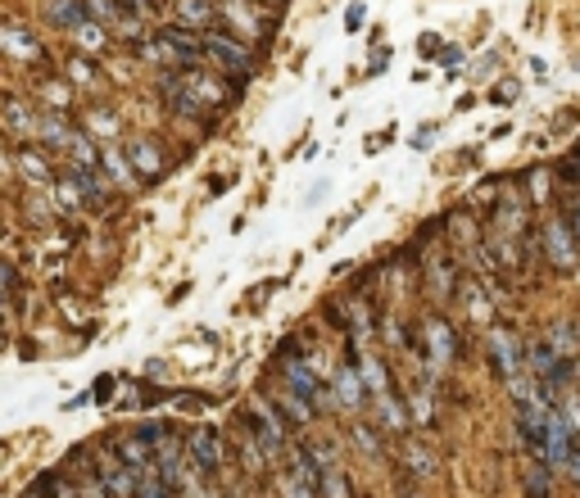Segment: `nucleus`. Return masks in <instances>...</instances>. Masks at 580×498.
Masks as SVG:
<instances>
[{
  "label": "nucleus",
  "instance_id": "nucleus-1",
  "mask_svg": "<svg viewBox=\"0 0 580 498\" xmlns=\"http://www.w3.org/2000/svg\"><path fill=\"white\" fill-rule=\"evenodd\" d=\"M204 55L209 59H218V68L223 73H236V78H245L250 73V50L245 46H236V41H227V37H204Z\"/></svg>",
  "mask_w": 580,
  "mask_h": 498
},
{
  "label": "nucleus",
  "instance_id": "nucleus-2",
  "mask_svg": "<svg viewBox=\"0 0 580 498\" xmlns=\"http://www.w3.org/2000/svg\"><path fill=\"white\" fill-rule=\"evenodd\" d=\"M223 14L241 37H268V28H272V14H259V10H250V5H236V0H223Z\"/></svg>",
  "mask_w": 580,
  "mask_h": 498
},
{
  "label": "nucleus",
  "instance_id": "nucleus-3",
  "mask_svg": "<svg viewBox=\"0 0 580 498\" xmlns=\"http://www.w3.org/2000/svg\"><path fill=\"white\" fill-rule=\"evenodd\" d=\"M567 431H571L567 417L549 408V412H544V458H549L553 467H567V462H571V453H567Z\"/></svg>",
  "mask_w": 580,
  "mask_h": 498
},
{
  "label": "nucleus",
  "instance_id": "nucleus-4",
  "mask_svg": "<svg viewBox=\"0 0 580 498\" xmlns=\"http://www.w3.org/2000/svg\"><path fill=\"white\" fill-rule=\"evenodd\" d=\"M571 223H549V232H544V254L553 258V267H562V272H571L576 267V245H571Z\"/></svg>",
  "mask_w": 580,
  "mask_h": 498
},
{
  "label": "nucleus",
  "instance_id": "nucleus-5",
  "mask_svg": "<svg viewBox=\"0 0 580 498\" xmlns=\"http://www.w3.org/2000/svg\"><path fill=\"white\" fill-rule=\"evenodd\" d=\"M5 50H10V59L14 63H46V50H41V41L28 32V28H5Z\"/></svg>",
  "mask_w": 580,
  "mask_h": 498
},
{
  "label": "nucleus",
  "instance_id": "nucleus-6",
  "mask_svg": "<svg viewBox=\"0 0 580 498\" xmlns=\"http://www.w3.org/2000/svg\"><path fill=\"white\" fill-rule=\"evenodd\" d=\"M46 23H50V28L78 32V28L91 23V19H87V5H82V0H46Z\"/></svg>",
  "mask_w": 580,
  "mask_h": 498
},
{
  "label": "nucleus",
  "instance_id": "nucleus-7",
  "mask_svg": "<svg viewBox=\"0 0 580 498\" xmlns=\"http://www.w3.org/2000/svg\"><path fill=\"white\" fill-rule=\"evenodd\" d=\"M127 159H132V168L145 181H159L164 177V159H159V150L150 146V140H127Z\"/></svg>",
  "mask_w": 580,
  "mask_h": 498
},
{
  "label": "nucleus",
  "instance_id": "nucleus-8",
  "mask_svg": "<svg viewBox=\"0 0 580 498\" xmlns=\"http://www.w3.org/2000/svg\"><path fill=\"white\" fill-rule=\"evenodd\" d=\"M191 458H195L200 471H213L218 458H223V440H218L213 431H195V435H191Z\"/></svg>",
  "mask_w": 580,
  "mask_h": 498
},
{
  "label": "nucleus",
  "instance_id": "nucleus-9",
  "mask_svg": "<svg viewBox=\"0 0 580 498\" xmlns=\"http://www.w3.org/2000/svg\"><path fill=\"white\" fill-rule=\"evenodd\" d=\"M14 164H19L23 181H37V186H46V181H50V164H46L41 155H32L28 146H14Z\"/></svg>",
  "mask_w": 580,
  "mask_h": 498
},
{
  "label": "nucleus",
  "instance_id": "nucleus-10",
  "mask_svg": "<svg viewBox=\"0 0 580 498\" xmlns=\"http://www.w3.org/2000/svg\"><path fill=\"white\" fill-rule=\"evenodd\" d=\"M5 118H10V136H23V131H37V114L28 109V100H19V96H10L5 100Z\"/></svg>",
  "mask_w": 580,
  "mask_h": 498
},
{
  "label": "nucleus",
  "instance_id": "nucleus-11",
  "mask_svg": "<svg viewBox=\"0 0 580 498\" xmlns=\"http://www.w3.org/2000/svg\"><path fill=\"white\" fill-rule=\"evenodd\" d=\"M37 131L50 140V146H72V140H78V131H72L64 118H55V114H46V118L37 122Z\"/></svg>",
  "mask_w": 580,
  "mask_h": 498
},
{
  "label": "nucleus",
  "instance_id": "nucleus-12",
  "mask_svg": "<svg viewBox=\"0 0 580 498\" xmlns=\"http://www.w3.org/2000/svg\"><path fill=\"white\" fill-rule=\"evenodd\" d=\"M286 376H290V385H295V399H300V403H309V399L318 394V381H313V372H309L304 363H290Z\"/></svg>",
  "mask_w": 580,
  "mask_h": 498
},
{
  "label": "nucleus",
  "instance_id": "nucleus-13",
  "mask_svg": "<svg viewBox=\"0 0 580 498\" xmlns=\"http://www.w3.org/2000/svg\"><path fill=\"white\" fill-rule=\"evenodd\" d=\"M431 349H435V359H440V363L454 359V335H449V326L440 317H431Z\"/></svg>",
  "mask_w": 580,
  "mask_h": 498
},
{
  "label": "nucleus",
  "instance_id": "nucleus-14",
  "mask_svg": "<svg viewBox=\"0 0 580 498\" xmlns=\"http://www.w3.org/2000/svg\"><path fill=\"white\" fill-rule=\"evenodd\" d=\"M68 155H72V168H100V159H96V150H91V136L87 131H78V140L68 146Z\"/></svg>",
  "mask_w": 580,
  "mask_h": 498
},
{
  "label": "nucleus",
  "instance_id": "nucleus-15",
  "mask_svg": "<svg viewBox=\"0 0 580 498\" xmlns=\"http://www.w3.org/2000/svg\"><path fill=\"white\" fill-rule=\"evenodd\" d=\"M68 181H72V186H78V190H82V195H87V199H100V195H105V190H100V181H96V173H91V168H68Z\"/></svg>",
  "mask_w": 580,
  "mask_h": 498
},
{
  "label": "nucleus",
  "instance_id": "nucleus-16",
  "mask_svg": "<svg viewBox=\"0 0 580 498\" xmlns=\"http://www.w3.org/2000/svg\"><path fill=\"white\" fill-rule=\"evenodd\" d=\"M72 37H78L87 50H100V46H109V28H100V23H82V28L72 32Z\"/></svg>",
  "mask_w": 580,
  "mask_h": 498
},
{
  "label": "nucleus",
  "instance_id": "nucleus-17",
  "mask_svg": "<svg viewBox=\"0 0 580 498\" xmlns=\"http://www.w3.org/2000/svg\"><path fill=\"white\" fill-rule=\"evenodd\" d=\"M494 349H499V363L513 372L517 367V340L513 335H503V331H494Z\"/></svg>",
  "mask_w": 580,
  "mask_h": 498
},
{
  "label": "nucleus",
  "instance_id": "nucleus-18",
  "mask_svg": "<svg viewBox=\"0 0 580 498\" xmlns=\"http://www.w3.org/2000/svg\"><path fill=\"white\" fill-rule=\"evenodd\" d=\"M82 5H87V19H91V23H114V19H118L114 0H82Z\"/></svg>",
  "mask_w": 580,
  "mask_h": 498
},
{
  "label": "nucleus",
  "instance_id": "nucleus-19",
  "mask_svg": "<svg viewBox=\"0 0 580 498\" xmlns=\"http://www.w3.org/2000/svg\"><path fill=\"white\" fill-rule=\"evenodd\" d=\"M177 14H182L186 23H195V28H200V23H209V14H213V10L204 5V0H182V5H177Z\"/></svg>",
  "mask_w": 580,
  "mask_h": 498
},
{
  "label": "nucleus",
  "instance_id": "nucleus-20",
  "mask_svg": "<svg viewBox=\"0 0 580 498\" xmlns=\"http://www.w3.org/2000/svg\"><path fill=\"white\" fill-rule=\"evenodd\" d=\"M68 78H78V82H96L91 59H87V55H72V59H68Z\"/></svg>",
  "mask_w": 580,
  "mask_h": 498
},
{
  "label": "nucleus",
  "instance_id": "nucleus-21",
  "mask_svg": "<svg viewBox=\"0 0 580 498\" xmlns=\"http://www.w3.org/2000/svg\"><path fill=\"white\" fill-rule=\"evenodd\" d=\"M105 168L114 173V181H118V186H132V168L118 159V150H105Z\"/></svg>",
  "mask_w": 580,
  "mask_h": 498
},
{
  "label": "nucleus",
  "instance_id": "nucleus-22",
  "mask_svg": "<svg viewBox=\"0 0 580 498\" xmlns=\"http://www.w3.org/2000/svg\"><path fill=\"white\" fill-rule=\"evenodd\" d=\"M91 127L100 131V140H114V131H118V122H114L105 109H96V114H91Z\"/></svg>",
  "mask_w": 580,
  "mask_h": 498
},
{
  "label": "nucleus",
  "instance_id": "nucleus-23",
  "mask_svg": "<svg viewBox=\"0 0 580 498\" xmlns=\"http://www.w3.org/2000/svg\"><path fill=\"white\" fill-rule=\"evenodd\" d=\"M41 91H46L50 109H68V100H72V91H64V87H41Z\"/></svg>",
  "mask_w": 580,
  "mask_h": 498
},
{
  "label": "nucleus",
  "instance_id": "nucleus-24",
  "mask_svg": "<svg viewBox=\"0 0 580 498\" xmlns=\"http://www.w3.org/2000/svg\"><path fill=\"white\" fill-rule=\"evenodd\" d=\"M340 399H345V403H358V376H354V372L340 376Z\"/></svg>",
  "mask_w": 580,
  "mask_h": 498
},
{
  "label": "nucleus",
  "instance_id": "nucleus-25",
  "mask_svg": "<svg viewBox=\"0 0 580 498\" xmlns=\"http://www.w3.org/2000/svg\"><path fill=\"white\" fill-rule=\"evenodd\" d=\"M567 426L580 431V399H567Z\"/></svg>",
  "mask_w": 580,
  "mask_h": 498
},
{
  "label": "nucleus",
  "instance_id": "nucleus-26",
  "mask_svg": "<svg viewBox=\"0 0 580 498\" xmlns=\"http://www.w3.org/2000/svg\"><path fill=\"white\" fill-rule=\"evenodd\" d=\"M513 96H517V87L508 82V87H499V91H494V105H513Z\"/></svg>",
  "mask_w": 580,
  "mask_h": 498
},
{
  "label": "nucleus",
  "instance_id": "nucleus-27",
  "mask_svg": "<svg viewBox=\"0 0 580 498\" xmlns=\"http://www.w3.org/2000/svg\"><path fill=\"white\" fill-rule=\"evenodd\" d=\"M571 232H576V241H580V204H571Z\"/></svg>",
  "mask_w": 580,
  "mask_h": 498
},
{
  "label": "nucleus",
  "instance_id": "nucleus-28",
  "mask_svg": "<svg viewBox=\"0 0 580 498\" xmlns=\"http://www.w3.org/2000/svg\"><path fill=\"white\" fill-rule=\"evenodd\" d=\"M567 471H571V480H580V453H571V462H567Z\"/></svg>",
  "mask_w": 580,
  "mask_h": 498
},
{
  "label": "nucleus",
  "instance_id": "nucleus-29",
  "mask_svg": "<svg viewBox=\"0 0 580 498\" xmlns=\"http://www.w3.org/2000/svg\"><path fill=\"white\" fill-rule=\"evenodd\" d=\"M571 164H576V168H580V150H576V159H571Z\"/></svg>",
  "mask_w": 580,
  "mask_h": 498
},
{
  "label": "nucleus",
  "instance_id": "nucleus-30",
  "mask_svg": "<svg viewBox=\"0 0 580 498\" xmlns=\"http://www.w3.org/2000/svg\"><path fill=\"white\" fill-rule=\"evenodd\" d=\"M408 498H413V494H408Z\"/></svg>",
  "mask_w": 580,
  "mask_h": 498
}]
</instances>
